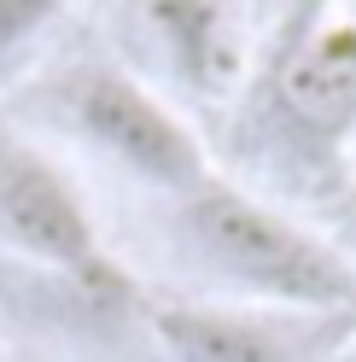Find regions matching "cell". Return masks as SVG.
Masks as SVG:
<instances>
[{
	"label": "cell",
	"mask_w": 356,
	"mask_h": 362,
	"mask_svg": "<svg viewBox=\"0 0 356 362\" xmlns=\"http://www.w3.org/2000/svg\"><path fill=\"white\" fill-rule=\"evenodd\" d=\"M64 6H71V0H0V64L47 35L64 18Z\"/></svg>",
	"instance_id": "52a82bcc"
},
{
	"label": "cell",
	"mask_w": 356,
	"mask_h": 362,
	"mask_svg": "<svg viewBox=\"0 0 356 362\" xmlns=\"http://www.w3.org/2000/svg\"><path fill=\"white\" fill-rule=\"evenodd\" d=\"M170 234L182 263L198 281H210L205 298L286 315H327V322H345L356 310V257L345 245L321 240L269 199L228 187L222 175L175 199Z\"/></svg>",
	"instance_id": "6da1fadb"
},
{
	"label": "cell",
	"mask_w": 356,
	"mask_h": 362,
	"mask_svg": "<svg viewBox=\"0 0 356 362\" xmlns=\"http://www.w3.org/2000/svg\"><path fill=\"white\" fill-rule=\"evenodd\" d=\"M141 35L193 100H228L246 82V30L234 0H141Z\"/></svg>",
	"instance_id": "8992f818"
},
{
	"label": "cell",
	"mask_w": 356,
	"mask_h": 362,
	"mask_svg": "<svg viewBox=\"0 0 356 362\" xmlns=\"http://www.w3.org/2000/svg\"><path fill=\"white\" fill-rule=\"evenodd\" d=\"M0 362H6V351H0Z\"/></svg>",
	"instance_id": "30bf717a"
},
{
	"label": "cell",
	"mask_w": 356,
	"mask_h": 362,
	"mask_svg": "<svg viewBox=\"0 0 356 362\" xmlns=\"http://www.w3.org/2000/svg\"><path fill=\"white\" fill-rule=\"evenodd\" d=\"M0 245L41 275L64 281L82 304L105 315L141 304L135 281L105 257L100 222L76 193V181L18 134H0Z\"/></svg>",
	"instance_id": "3957f363"
},
{
	"label": "cell",
	"mask_w": 356,
	"mask_h": 362,
	"mask_svg": "<svg viewBox=\"0 0 356 362\" xmlns=\"http://www.w3.org/2000/svg\"><path fill=\"white\" fill-rule=\"evenodd\" d=\"M47 111L71 141L105 158L117 175L141 181L146 193H164L170 205L216 175L198 129L152 82H141L123 64L88 59V64L59 71L47 88Z\"/></svg>",
	"instance_id": "7a4b0ae2"
},
{
	"label": "cell",
	"mask_w": 356,
	"mask_h": 362,
	"mask_svg": "<svg viewBox=\"0 0 356 362\" xmlns=\"http://www.w3.org/2000/svg\"><path fill=\"white\" fill-rule=\"evenodd\" d=\"M345 222H350V240H356V199H350V216H345Z\"/></svg>",
	"instance_id": "ba28073f"
},
{
	"label": "cell",
	"mask_w": 356,
	"mask_h": 362,
	"mask_svg": "<svg viewBox=\"0 0 356 362\" xmlns=\"http://www.w3.org/2000/svg\"><path fill=\"white\" fill-rule=\"evenodd\" d=\"M146 327L170 362H321L327 315H286L228 298H146Z\"/></svg>",
	"instance_id": "5b68a950"
},
{
	"label": "cell",
	"mask_w": 356,
	"mask_h": 362,
	"mask_svg": "<svg viewBox=\"0 0 356 362\" xmlns=\"http://www.w3.org/2000/svg\"><path fill=\"white\" fill-rule=\"evenodd\" d=\"M345 322H350V327H356V310H350V315H345Z\"/></svg>",
	"instance_id": "9c48e42d"
},
{
	"label": "cell",
	"mask_w": 356,
	"mask_h": 362,
	"mask_svg": "<svg viewBox=\"0 0 356 362\" xmlns=\"http://www.w3.org/2000/svg\"><path fill=\"white\" fill-rule=\"evenodd\" d=\"M269 111L304 152H339L356 134V18L316 12L269 71Z\"/></svg>",
	"instance_id": "277c9868"
}]
</instances>
